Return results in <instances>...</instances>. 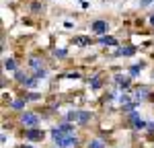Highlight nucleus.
Here are the masks:
<instances>
[{
    "instance_id": "34",
    "label": "nucleus",
    "mask_w": 154,
    "mask_h": 148,
    "mask_svg": "<svg viewBox=\"0 0 154 148\" xmlns=\"http://www.w3.org/2000/svg\"><path fill=\"white\" fill-rule=\"evenodd\" d=\"M152 6H154V4H152Z\"/></svg>"
},
{
    "instance_id": "19",
    "label": "nucleus",
    "mask_w": 154,
    "mask_h": 148,
    "mask_svg": "<svg viewBox=\"0 0 154 148\" xmlns=\"http://www.w3.org/2000/svg\"><path fill=\"white\" fill-rule=\"evenodd\" d=\"M138 107H140V103H138V101H131V103H128V105H121V113L130 115V113H134V111H138Z\"/></svg>"
},
{
    "instance_id": "9",
    "label": "nucleus",
    "mask_w": 154,
    "mask_h": 148,
    "mask_svg": "<svg viewBox=\"0 0 154 148\" xmlns=\"http://www.w3.org/2000/svg\"><path fill=\"white\" fill-rule=\"evenodd\" d=\"M138 54V48L136 45H123V48H117L111 56L113 58H131V56H136Z\"/></svg>"
},
{
    "instance_id": "14",
    "label": "nucleus",
    "mask_w": 154,
    "mask_h": 148,
    "mask_svg": "<svg viewBox=\"0 0 154 148\" xmlns=\"http://www.w3.org/2000/svg\"><path fill=\"white\" fill-rule=\"evenodd\" d=\"M2 68H4V72H17V70H19L14 58H4V60H2Z\"/></svg>"
},
{
    "instance_id": "7",
    "label": "nucleus",
    "mask_w": 154,
    "mask_h": 148,
    "mask_svg": "<svg viewBox=\"0 0 154 148\" xmlns=\"http://www.w3.org/2000/svg\"><path fill=\"white\" fill-rule=\"evenodd\" d=\"M25 140L27 142H43L45 132L41 128H29V130H25Z\"/></svg>"
},
{
    "instance_id": "10",
    "label": "nucleus",
    "mask_w": 154,
    "mask_h": 148,
    "mask_svg": "<svg viewBox=\"0 0 154 148\" xmlns=\"http://www.w3.org/2000/svg\"><path fill=\"white\" fill-rule=\"evenodd\" d=\"M150 95H152V88H150V86H146V85H142V86H138V88L134 91V101H138V103L148 101Z\"/></svg>"
},
{
    "instance_id": "24",
    "label": "nucleus",
    "mask_w": 154,
    "mask_h": 148,
    "mask_svg": "<svg viewBox=\"0 0 154 148\" xmlns=\"http://www.w3.org/2000/svg\"><path fill=\"white\" fill-rule=\"evenodd\" d=\"M31 76H35V78H39V80H41V78H45V76H48V68H39V70H33V72H31Z\"/></svg>"
},
{
    "instance_id": "11",
    "label": "nucleus",
    "mask_w": 154,
    "mask_h": 148,
    "mask_svg": "<svg viewBox=\"0 0 154 148\" xmlns=\"http://www.w3.org/2000/svg\"><path fill=\"white\" fill-rule=\"evenodd\" d=\"M27 99L25 97H17V99H12L11 103H8V109H12V111H19V113H23L25 111V107H27Z\"/></svg>"
},
{
    "instance_id": "20",
    "label": "nucleus",
    "mask_w": 154,
    "mask_h": 148,
    "mask_svg": "<svg viewBox=\"0 0 154 148\" xmlns=\"http://www.w3.org/2000/svg\"><path fill=\"white\" fill-rule=\"evenodd\" d=\"M12 78H14L17 82H21V85H23L25 80L29 78V72H27V70H23V68H19L17 72H12Z\"/></svg>"
},
{
    "instance_id": "31",
    "label": "nucleus",
    "mask_w": 154,
    "mask_h": 148,
    "mask_svg": "<svg viewBox=\"0 0 154 148\" xmlns=\"http://www.w3.org/2000/svg\"><path fill=\"white\" fill-rule=\"evenodd\" d=\"M148 101H150V103L154 105V91H152V95H150V99H148Z\"/></svg>"
},
{
    "instance_id": "30",
    "label": "nucleus",
    "mask_w": 154,
    "mask_h": 148,
    "mask_svg": "<svg viewBox=\"0 0 154 148\" xmlns=\"http://www.w3.org/2000/svg\"><path fill=\"white\" fill-rule=\"evenodd\" d=\"M148 23H150V25H152V27H154V12H152V14H150V21H148Z\"/></svg>"
},
{
    "instance_id": "5",
    "label": "nucleus",
    "mask_w": 154,
    "mask_h": 148,
    "mask_svg": "<svg viewBox=\"0 0 154 148\" xmlns=\"http://www.w3.org/2000/svg\"><path fill=\"white\" fill-rule=\"evenodd\" d=\"M128 123H130V128L134 130V132H144V130H146V125H148V122H144L138 111H134V113L128 115Z\"/></svg>"
},
{
    "instance_id": "8",
    "label": "nucleus",
    "mask_w": 154,
    "mask_h": 148,
    "mask_svg": "<svg viewBox=\"0 0 154 148\" xmlns=\"http://www.w3.org/2000/svg\"><path fill=\"white\" fill-rule=\"evenodd\" d=\"M27 68L33 72V70H39V68H45V62L41 58V54H31L27 58Z\"/></svg>"
},
{
    "instance_id": "16",
    "label": "nucleus",
    "mask_w": 154,
    "mask_h": 148,
    "mask_svg": "<svg viewBox=\"0 0 154 148\" xmlns=\"http://www.w3.org/2000/svg\"><path fill=\"white\" fill-rule=\"evenodd\" d=\"M144 70V62H140V64H131V66H128V74H130L131 78H136V76H140V72Z\"/></svg>"
},
{
    "instance_id": "4",
    "label": "nucleus",
    "mask_w": 154,
    "mask_h": 148,
    "mask_svg": "<svg viewBox=\"0 0 154 148\" xmlns=\"http://www.w3.org/2000/svg\"><path fill=\"white\" fill-rule=\"evenodd\" d=\"M131 80H134V78H131L128 72L125 74H115V76H113V85L117 86L121 93H125V91L131 88Z\"/></svg>"
},
{
    "instance_id": "13",
    "label": "nucleus",
    "mask_w": 154,
    "mask_h": 148,
    "mask_svg": "<svg viewBox=\"0 0 154 148\" xmlns=\"http://www.w3.org/2000/svg\"><path fill=\"white\" fill-rule=\"evenodd\" d=\"M97 41H99L101 45H105V48H115V45H117V37H113V35L97 37Z\"/></svg>"
},
{
    "instance_id": "27",
    "label": "nucleus",
    "mask_w": 154,
    "mask_h": 148,
    "mask_svg": "<svg viewBox=\"0 0 154 148\" xmlns=\"http://www.w3.org/2000/svg\"><path fill=\"white\" fill-rule=\"evenodd\" d=\"M66 78H80V72H68Z\"/></svg>"
},
{
    "instance_id": "18",
    "label": "nucleus",
    "mask_w": 154,
    "mask_h": 148,
    "mask_svg": "<svg viewBox=\"0 0 154 148\" xmlns=\"http://www.w3.org/2000/svg\"><path fill=\"white\" fill-rule=\"evenodd\" d=\"M23 97L29 101V103H35V101H41V93L39 91H25Z\"/></svg>"
},
{
    "instance_id": "32",
    "label": "nucleus",
    "mask_w": 154,
    "mask_h": 148,
    "mask_svg": "<svg viewBox=\"0 0 154 148\" xmlns=\"http://www.w3.org/2000/svg\"><path fill=\"white\" fill-rule=\"evenodd\" d=\"M152 78H154V70H152Z\"/></svg>"
},
{
    "instance_id": "6",
    "label": "nucleus",
    "mask_w": 154,
    "mask_h": 148,
    "mask_svg": "<svg viewBox=\"0 0 154 148\" xmlns=\"http://www.w3.org/2000/svg\"><path fill=\"white\" fill-rule=\"evenodd\" d=\"M107 31H109V21H105V19H95L91 23V33L93 35L103 37V35H107Z\"/></svg>"
},
{
    "instance_id": "22",
    "label": "nucleus",
    "mask_w": 154,
    "mask_h": 148,
    "mask_svg": "<svg viewBox=\"0 0 154 148\" xmlns=\"http://www.w3.org/2000/svg\"><path fill=\"white\" fill-rule=\"evenodd\" d=\"M131 101H134V95H130V93H119V97H117L119 107H121V105H128Z\"/></svg>"
},
{
    "instance_id": "2",
    "label": "nucleus",
    "mask_w": 154,
    "mask_h": 148,
    "mask_svg": "<svg viewBox=\"0 0 154 148\" xmlns=\"http://www.w3.org/2000/svg\"><path fill=\"white\" fill-rule=\"evenodd\" d=\"M19 122L23 128H39V123H41V117H39V113L35 111H23V113H19Z\"/></svg>"
},
{
    "instance_id": "15",
    "label": "nucleus",
    "mask_w": 154,
    "mask_h": 148,
    "mask_svg": "<svg viewBox=\"0 0 154 148\" xmlns=\"http://www.w3.org/2000/svg\"><path fill=\"white\" fill-rule=\"evenodd\" d=\"M86 148H107L105 138H91L86 142Z\"/></svg>"
},
{
    "instance_id": "21",
    "label": "nucleus",
    "mask_w": 154,
    "mask_h": 148,
    "mask_svg": "<svg viewBox=\"0 0 154 148\" xmlns=\"http://www.w3.org/2000/svg\"><path fill=\"white\" fill-rule=\"evenodd\" d=\"M78 48H86V45H91V37H86V35H78V37H74L72 39Z\"/></svg>"
},
{
    "instance_id": "17",
    "label": "nucleus",
    "mask_w": 154,
    "mask_h": 148,
    "mask_svg": "<svg viewBox=\"0 0 154 148\" xmlns=\"http://www.w3.org/2000/svg\"><path fill=\"white\" fill-rule=\"evenodd\" d=\"M23 86H25V91H37V86H39V78L29 76V78L23 82Z\"/></svg>"
},
{
    "instance_id": "28",
    "label": "nucleus",
    "mask_w": 154,
    "mask_h": 148,
    "mask_svg": "<svg viewBox=\"0 0 154 148\" xmlns=\"http://www.w3.org/2000/svg\"><path fill=\"white\" fill-rule=\"evenodd\" d=\"M6 140H8V138H6V134H2V136H0V142H2V146L6 144Z\"/></svg>"
},
{
    "instance_id": "29",
    "label": "nucleus",
    "mask_w": 154,
    "mask_h": 148,
    "mask_svg": "<svg viewBox=\"0 0 154 148\" xmlns=\"http://www.w3.org/2000/svg\"><path fill=\"white\" fill-rule=\"evenodd\" d=\"M19 148H35V146H33L31 142H27V144H21V146H19Z\"/></svg>"
},
{
    "instance_id": "33",
    "label": "nucleus",
    "mask_w": 154,
    "mask_h": 148,
    "mask_svg": "<svg viewBox=\"0 0 154 148\" xmlns=\"http://www.w3.org/2000/svg\"><path fill=\"white\" fill-rule=\"evenodd\" d=\"M51 148H58V146H51Z\"/></svg>"
},
{
    "instance_id": "1",
    "label": "nucleus",
    "mask_w": 154,
    "mask_h": 148,
    "mask_svg": "<svg viewBox=\"0 0 154 148\" xmlns=\"http://www.w3.org/2000/svg\"><path fill=\"white\" fill-rule=\"evenodd\" d=\"M95 113L93 111H86V109H74V111H68L64 115L66 122H72V123H78V125H88L93 122Z\"/></svg>"
},
{
    "instance_id": "3",
    "label": "nucleus",
    "mask_w": 154,
    "mask_h": 148,
    "mask_svg": "<svg viewBox=\"0 0 154 148\" xmlns=\"http://www.w3.org/2000/svg\"><path fill=\"white\" fill-rule=\"evenodd\" d=\"M78 144H80L78 134H76V132H70V134H64V136H62L54 146H58V148H76Z\"/></svg>"
},
{
    "instance_id": "12",
    "label": "nucleus",
    "mask_w": 154,
    "mask_h": 148,
    "mask_svg": "<svg viewBox=\"0 0 154 148\" xmlns=\"http://www.w3.org/2000/svg\"><path fill=\"white\" fill-rule=\"evenodd\" d=\"M86 82H88V86H91V91H99V88H103V80H101V76H99V74L88 76V78H86Z\"/></svg>"
},
{
    "instance_id": "23",
    "label": "nucleus",
    "mask_w": 154,
    "mask_h": 148,
    "mask_svg": "<svg viewBox=\"0 0 154 148\" xmlns=\"http://www.w3.org/2000/svg\"><path fill=\"white\" fill-rule=\"evenodd\" d=\"M54 58H58V60L68 58V49H66V48H56V49H54Z\"/></svg>"
},
{
    "instance_id": "26",
    "label": "nucleus",
    "mask_w": 154,
    "mask_h": 148,
    "mask_svg": "<svg viewBox=\"0 0 154 148\" xmlns=\"http://www.w3.org/2000/svg\"><path fill=\"white\" fill-rule=\"evenodd\" d=\"M154 0H140V8H146V6H152Z\"/></svg>"
},
{
    "instance_id": "25",
    "label": "nucleus",
    "mask_w": 154,
    "mask_h": 148,
    "mask_svg": "<svg viewBox=\"0 0 154 148\" xmlns=\"http://www.w3.org/2000/svg\"><path fill=\"white\" fill-rule=\"evenodd\" d=\"M31 11L35 12V14L43 12V4H41V2H31Z\"/></svg>"
}]
</instances>
